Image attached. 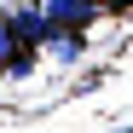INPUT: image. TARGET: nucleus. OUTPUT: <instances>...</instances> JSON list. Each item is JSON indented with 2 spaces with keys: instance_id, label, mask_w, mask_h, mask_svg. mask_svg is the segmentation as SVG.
Masks as SVG:
<instances>
[{
  "instance_id": "7ed1b4c3",
  "label": "nucleus",
  "mask_w": 133,
  "mask_h": 133,
  "mask_svg": "<svg viewBox=\"0 0 133 133\" xmlns=\"http://www.w3.org/2000/svg\"><path fill=\"white\" fill-rule=\"evenodd\" d=\"M104 12H133V0H98Z\"/></svg>"
},
{
  "instance_id": "f257e3e1",
  "label": "nucleus",
  "mask_w": 133,
  "mask_h": 133,
  "mask_svg": "<svg viewBox=\"0 0 133 133\" xmlns=\"http://www.w3.org/2000/svg\"><path fill=\"white\" fill-rule=\"evenodd\" d=\"M41 12H46L52 29H81V23H93L104 6L98 0H41Z\"/></svg>"
},
{
  "instance_id": "f03ea898",
  "label": "nucleus",
  "mask_w": 133,
  "mask_h": 133,
  "mask_svg": "<svg viewBox=\"0 0 133 133\" xmlns=\"http://www.w3.org/2000/svg\"><path fill=\"white\" fill-rule=\"evenodd\" d=\"M41 52H52L58 64H75V58H81V35H75V29H46Z\"/></svg>"
}]
</instances>
